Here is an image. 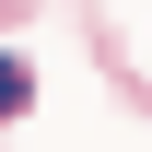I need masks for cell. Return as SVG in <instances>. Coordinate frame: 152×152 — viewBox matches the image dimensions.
<instances>
[{"label":"cell","instance_id":"obj_1","mask_svg":"<svg viewBox=\"0 0 152 152\" xmlns=\"http://www.w3.org/2000/svg\"><path fill=\"white\" fill-rule=\"evenodd\" d=\"M23 94H35V82H23V58H0V117H23Z\"/></svg>","mask_w":152,"mask_h":152}]
</instances>
